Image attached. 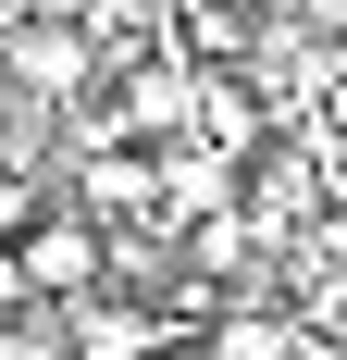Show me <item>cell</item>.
<instances>
[{
    "label": "cell",
    "mask_w": 347,
    "mask_h": 360,
    "mask_svg": "<svg viewBox=\"0 0 347 360\" xmlns=\"http://www.w3.org/2000/svg\"><path fill=\"white\" fill-rule=\"evenodd\" d=\"M199 360H310V335L285 323V311H261V298H236V311L199 335Z\"/></svg>",
    "instance_id": "2"
},
{
    "label": "cell",
    "mask_w": 347,
    "mask_h": 360,
    "mask_svg": "<svg viewBox=\"0 0 347 360\" xmlns=\"http://www.w3.org/2000/svg\"><path fill=\"white\" fill-rule=\"evenodd\" d=\"M13 286L37 298V311H74V298L112 286V224L74 212V199H50V212L25 224V249H13Z\"/></svg>",
    "instance_id": "1"
}]
</instances>
